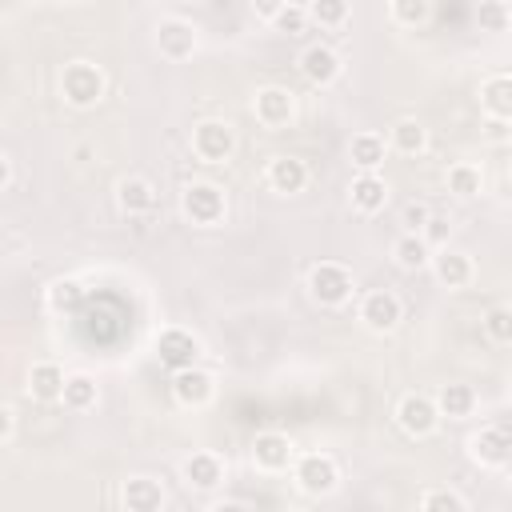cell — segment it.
Instances as JSON below:
<instances>
[{
	"label": "cell",
	"instance_id": "obj_26",
	"mask_svg": "<svg viewBox=\"0 0 512 512\" xmlns=\"http://www.w3.org/2000/svg\"><path fill=\"white\" fill-rule=\"evenodd\" d=\"M388 144L404 156H420L428 148V128L420 120H396L392 132H388Z\"/></svg>",
	"mask_w": 512,
	"mask_h": 512
},
{
	"label": "cell",
	"instance_id": "obj_27",
	"mask_svg": "<svg viewBox=\"0 0 512 512\" xmlns=\"http://www.w3.org/2000/svg\"><path fill=\"white\" fill-rule=\"evenodd\" d=\"M392 256H396V264H400V268L416 272V268H424V264H428L432 248H428V240H424L420 232H404V236L392 244Z\"/></svg>",
	"mask_w": 512,
	"mask_h": 512
},
{
	"label": "cell",
	"instance_id": "obj_5",
	"mask_svg": "<svg viewBox=\"0 0 512 512\" xmlns=\"http://www.w3.org/2000/svg\"><path fill=\"white\" fill-rule=\"evenodd\" d=\"M180 208H184V216L192 220V224H220L224 220V192L216 188V184H188L184 192H180Z\"/></svg>",
	"mask_w": 512,
	"mask_h": 512
},
{
	"label": "cell",
	"instance_id": "obj_21",
	"mask_svg": "<svg viewBox=\"0 0 512 512\" xmlns=\"http://www.w3.org/2000/svg\"><path fill=\"white\" fill-rule=\"evenodd\" d=\"M348 156H352V164L360 172H376L384 164V156H388V140L380 132H356L352 144H348Z\"/></svg>",
	"mask_w": 512,
	"mask_h": 512
},
{
	"label": "cell",
	"instance_id": "obj_33",
	"mask_svg": "<svg viewBox=\"0 0 512 512\" xmlns=\"http://www.w3.org/2000/svg\"><path fill=\"white\" fill-rule=\"evenodd\" d=\"M272 24L280 28V32H288V36H300L304 28H308V8H300V4H284L276 16H272Z\"/></svg>",
	"mask_w": 512,
	"mask_h": 512
},
{
	"label": "cell",
	"instance_id": "obj_20",
	"mask_svg": "<svg viewBox=\"0 0 512 512\" xmlns=\"http://www.w3.org/2000/svg\"><path fill=\"white\" fill-rule=\"evenodd\" d=\"M268 184L276 188V192H304V184H308V164L300 160V156H276L272 164H268Z\"/></svg>",
	"mask_w": 512,
	"mask_h": 512
},
{
	"label": "cell",
	"instance_id": "obj_39",
	"mask_svg": "<svg viewBox=\"0 0 512 512\" xmlns=\"http://www.w3.org/2000/svg\"><path fill=\"white\" fill-rule=\"evenodd\" d=\"M12 428H16V416H12V408H8V404H0V440H8V436H12Z\"/></svg>",
	"mask_w": 512,
	"mask_h": 512
},
{
	"label": "cell",
	"instance_id": "obj_37",
	"mask_svg": "<svg viewBox=\"0 0 512 512\" xmlns=\"http://www.w3.org/2000/svg\"><path fill=\"white\" fill-rule=\"evenodd\" d=\"M428 216H432V212H428L424 204H408V208H404V228H408V232H420Z\"/></svg>",
	"mask_w": 512,
	"mask_h": 512
},
{
	"label": "cell",
	"instance_id": "obj_28",
	"mask_svg": "<svg viewBox=\"0 0 512 512\" xmlns=\"http://www.w3.org/2000/svg\"><path fill=\"white\" fill-rule=\"evenodd\" d=\"M444 184H448V192H456V196H464V200H468V196H480L484 176H480V168H476V164L460 160V164H452V168H448Z\"/></svg>",
	"mask_w": 512,
	"mask_h": 512
},
{
	"label": "cell",
	"instance_id": "obj_25",
	"mask_svg": "<svg viewBox=\"0 0 512 512\" xmlns=\"http://www.w3.org/2000/svg\"><path fill=\"white\" fill-rule=\"evenodd\" d=\"M60 404L72 408V412H88V408L96 404V380H92L88 372H72V376H64Z\"/></svg>",
	"mask_w": 512,
	"mask_h": 512
},
{
	"label": "cell",
	"instance_id": "obj_29",
	"mask_svg": "<svg viewBox=\"0 0 512 512\" xmlns=\"http://www.w3.org/2000/svg\"><path fill=\"white\" fill-rule=\"evenodd\" d=\"M48 304H52L56 312H76V308L84 304V284H80V280H72V276L56 280V284L48 288Z\"/></svg>",
	"mask_w": 512,
	"mask_h": 512
},
{
	"label": "cell",
	"instance_id": "obj_7",
	"mask_svg": "<svg viewBox=\"0 0 512 512\" xmlns=\"http://www.w3.org/2000/svg\"><path fill=\"white\" fill-rule=\"evenodd\" d=\"M252 112H256V120L264 128H284L296 116V96L288 88H280V84H268V88H260L252 96Z\"/></svg>",
	"mask_w": 512,
	"mask_h": 512
},
{
	"label": "cell",
	"instance_id": "obj_8",
	"mask_svg": "<svg viewBox=\"0 0 512 512\" xmlns=\"http://www.w3.org/2000/svg\"><path fill=\"white\" fill-rule=\"evenodd\" d=\"M196 356H200V340H196L188 328H164V332L156 336V360H160L168 372L196 364Z\"/></svg>",
	"mask_w": 512,
	"mask_h": 512
},
{
	"label": "cell",
	"instance_id": "obj_32",
	"mask_svg": "<svg viewBox=\"0 0 512 512\" xmlns=\"http://www.w3.org/2000/svg\"><path fill=\"white\" fill-rule=\"evenodd\" d=\"M388 8H392V20H396V24H404V28L424 24V20H428V12H432V4H428V0H388Z\"/></svg>",
	"mask_w": 512,
	"mask_h": 512
},
{
	"label": "cell",
	"instance_id": "obj_4",
	"mask_svg": "<svg viewBox=\"0 0 512 512\" xmlns=\"http://www.w3.org/2000/svg\"><path fill=\"white\" fill-rule=\"evenodd\" d=\"M232 148H236L232 124H224V120H200V124L192 128V152H196V160H204V164H224V160L232 156Z\"/></svg>",
	"mask_w": 512,
	"mask_h": 512
},
{
	"label": "cell",
	"instance_id": "obj_15",
	"mask_svg": "<svg viewBox=\"0 0 512 512\" xmlns=\"http://www.w3.org/2000/svg\"><path fill=\"white\" fill-rule=\"evenodd\" d=\"M156 48H160V56H168V60H184V56L196 52V28H192L188 20H160V28H156Z\"/></svg>",
	"mask_w": 512,
	"mask_h": 512
},
{
	"label": "cell",
	"instance_id": "obj_14",
	"mask_svg": "<svg viewBox=\"0 0 512 512\" xmlns=\"http://www.w3.org/2000/svg\"><path fill=\"white\" fill-rule=\"evenodd\" d=\"M428 264H432V272H436V280L444 284V288H464V284H472V256L468 252H460V248H440L436 256H428Z\"/></svg>",
	"mask_w": 512,
	"mask_h": 512
},
{
	"label": "cell",
	"instance_id": "obj_10",
	"mask_svg": "<svg viewBox=\"0 0 512 512\" xmlns=\"http://www.w3.org/2000/svg\"><path fill=\"white\" fill-rule=\"evenodd\" d=\"M400 316H404V308H400V300H396L388 288L364 292V300H360V320H364V328H372V332H392V328L400 324Z\"/></svg>",
	"mask_w": 512,
	"mask_h": 512
},
{
	"label": "cell",
	"instance_id": "obj_30",
	"mask_svg": "<svg viewBox=\"0 0 512 512\" xmlns=\"http://www.w3.org/2000/svg\"><path fill=\"white\" fill-rule=\"evenodd\" d=\"M416 508L420 512H464L468 500L460 492H452V488H428V492H420Z\"/></svg>",
	"mask_w": 512,
	"mask_h": 512
},
{
	"label": "cell",
	"instance_id": "obj_35",
	"mask_svg": "<svg viewBox=\"0 0 512 512\" xmlns=\"http://www.w3.org/2000/svg\"><path fill=\"white\" fill-rule=\"evenodd\" d=\"M480 28L504 32L508 28V4L504 0H480Z\"/></svg>",
	"mask_w": 512,
	"mask_h": 512
},
{
	"label": "cell",
	"instance_id": "obj_16",
	"mask_svg": "<svg viewBox=\"0 0 512 512\" xmlns=\"http://www.w3.org/2000/svg\"><path fill=\"white\" fill-rule=\"evenodd\" d=\"M300 72H304L308 84H320L324 88V84H332L340 76V56L328 44H312V48L300 52Z\"/></svg>",
	"mask_w": 512,
	"mask_h": 512
},
{
	"label": "cell",
	"instance_id": "obj_22",
	"mask_svg": "<svg viewBox=\"0 0 512 512\" xmlns=\"http://www.w3.org/2000/svg\"><path fill=\"white\" fill-rule=\"evenodd\" d=\"M116 200H120V208H124L128 216H144V212L156 208V188H152V180H144V176H128V180H120Z\"/></svg>",
	"mask_w": 512,
	"mask_h": 512
},
{
	"label": "cell",
	"instance_id": "obj_18",
	"mask_svg": "<svg viewBox=\"0 0 512 512\" xmlns=\"http://www.w3.org/2000/svg\"><path fill=\"white\" fill-rule=\"evenodd\" d=\"M348 196H352V208H360V212H380L384 204H388V184H384V176H376V172H360L352 184H348Z\"/></svg>",
	"mask_w": 512,
	"mask_h": 512
},
{
	"label": "cell",
	"instance_id": "obj_38",
	"mask_svg": "<svg viewBox=\"0 0 512 512\" xmlns=\"http://www.w3.org/2000/svg\"><path fill=\"white\" fill-rule=\"evenodd\" d=\"M288 0H252V8H256V16H264V20H272L280 8H284Z\"/></svg>",
	"mask_w": 512,
	"mask_h": 512
},
{
	"label": "cell",
	"instance_id": "obj_36",
	"mask_svg": "<svg viewBox=\"0 0 512 512\" xmlns=\"http://www.w3.org/2000/svg\"><path fill=\"white\" fill-rule=\"evenodd\" d=\"M448 232H452V224H448L444 216H428L424 228H420V236L428 240V248H436V244L444 248V244H448Z\"/></svg>",
	"mask_w": 512,
	"mask_h": 512
},
{
	"label": "cell",
	"instance_id": "obj_24",
	"mask_svg": "<svg viewBox=\"0 0 512 512\" xmlns=\"http://www.w3.org/2000/svg\"><path fill=\"white\" fill-rule=\"evenodd\" d=\"M432 400H436V412L448 416V420H464V416H472V408H476V392H472L468 384H444Z\"/></svg>",
	"mask_w": 512,
	"mask_h": 512
},
{
	"label": "cell",
	"instance_id": "obj_13",
	"mask_svg": "<svg viewBox=\"0 0 512 512\" xmlns=\"http://www.w3.org/2000/svg\"><path fill=\"white\" fill-rule=\"evenodd\" d=\"M180 472H184V484L196 488V492H212V488L224 484V460L216 452H192V456H184Z\"/></svg>",
	"mask_w": 512,
	"mask_h": 512
},
{
	"label": "cell",
	"instance_id": "obj_11",
	"mask_svg": "<svg viewBox=\"0 0 512 512\" xmlns=\"http://www.w3.org/2000/svg\"><path fill=\"white\" fill-rule=\"evenodd\" d=\"M172 396H176V404H184V408H204V404L216 396V384H212V376H208L204 368L188 364V368H176V372H172Z\"/></svg>",
	"mask_w": 512,
	"mask_h": 512
},
{
	"label": "cell",
	"instance_id": "obj_3",
	"mask_svg": "<svg viewBox=\"0 0 512 512\" xmlns=\"http://www.w3.org/2000/svg\"><path fill=\"white\" fill-rule=\"evenodd\" d=\"M292 476H296V488L308 492V496H328L336 484H340V468L328 452H304L292 460Z\"/></svg>",
	"mask_w": 512,
	"mask_h": 512
},
{
	"label": "cell",
	"instance_id": "obj_9",
	"mask_svg": "<svg viewBox=\"0 0 512 512\" xmlns=\"http://www.w3.org/2000/svg\"><path fill=\"white\" fill-rule=\"evenodd\" d=\"M252 460L260 472H288L296 460V444L288 432H260L252 440Z\"/></svg>",
	"mask_w": 512,
	"mask_h": 512
},
{
	"label": "cell",
	"instance_id": "obj_17",
	"mask_svg": "<svg viewBox=\"0 0 512 512\" xmlns=\"http://www.w3.org/2000/svg\"><path fill=\"white\" fill-rule=\"evenodd\" d=\"M120 500H124L128 512H160L164 508V488L152 476H132V480H124Z\"/></svg>",
	"mask_w": 512,
	"mask_h": 512
},
{
	"label": "cell",
	"instance_id": "obj_1",
	"mask_svg": "<svg viewBox=\"0 0 512 512\" xmlns=\"http://www.w3.org/2000/svg\"><path fill=\"white\" fill-rule=\"evenodd\" d=\"M104 88H108V80H104V72H100L92 60H72V64H64V72H60V92H64V100H68L72 108H92V104H100Z\"/></svg>",
	"mask_w": 512,
	"mask_h": 512
},
{
	"label": "cell",
	"instance_id": "obj_2",
	"mask_svg": "<svg viewBox=\"0 0 512 512\" xmlns=\"http://www.w3.org/2000/svg\"><path fill=\"white\" fill-rule=\"evenodd\" d=\"M352 288H356V284H352V272H348L344 264H336V260H320V264L308 272V292H312V300L324 304V308L348 304Z\"/></svg>",
	"mask_w": 512,
	"mask_h": 512
},
{
	"label": "cell",
	"instance_id": "obj_40",
	"mask_svg": "<svg viewBox=\"0 0 512 512\" xmlns=\"http://www.w3.org/2000/svg\"><path fill=\"white\" fill-rule=\"evenodd\" d=\"M8 180H12V164H8V156L0 152V188H4Z\"/></svg>",
	"mask_w": 512,
	"mask_h": 512
},
{
	"label": "cell",
	"instance_id": "obj_19",
	"mask_svg": "<svg viewBox=\"0 0 512 512\" xmlns=\"http://www.w3.org/2000/svg\"><path fill=\"white\" fill-rule=\"evenodd\" d=\"M480 108L492 116V120H508L512 116V80L504 76V72H496V76H488L484 84H480Z\"/></svg>",
	"mask_w": 512,
	"mask_h": 512
},
{
	"label": "cell",
	"instance_id": "obj_12",
	"mask_svg": "<svg viewBox=\"0 0 512 512\" xmlns=\"http://www.w3.org/2000/svg\"><path fill=\"white\" fill-rule=\"evenodd\" d=\"M468 452H472V460L480 468H504L508 456H512V440H508V432L500 424H488L468 440Z\"/></svg>",
	"mask_w": 512,
	"mask_h": 512
},
{
	"label": "cell",
	"instance_id": "obj_34",
	"mask_svg": "<svg viewBox=\"0 0 512 512\" xmlns=\"http://www.w3.org/2000/svg\"><path fill=\"white\" fill-rule=\"evenodd\" d=\"M484 328H488V336L496 340V344H508L512 340V312L500 304V308H492L488 316H484Z\"/></svg>",
	"mask_w": 512,
	"mask_h": 512
},
{
	"label": "cell",
	"instance_id": "obj_6",
	"mask_svg": "<svg viewBox=\"0 0 512 512\" xmlns=\"http://www.w3.org/2000/svg\"><path fill=\"white\" fill-rule=\"evenodd\" d=\"M396 420H400V428H404L408 436H432L436 424H440V412H436V400H432V396L408 392V396H400V404H396Z\"/></svg>",
	"mask_w": 512,
	"mask_h": 512
},
{
	"label": "cell",
	"instance_id": "obj_23",
	"mask_svg": "<svg viewBox=\"0 0 512 512\" xmlns=\"http://www.w3.org/2000/svg\"><path fill=\"white\" fill-rule=\"evenodd\" d=\"M60 388H64V368L56 360H40L32 364L28 372V392L36 400H60Z\"/></svg>",
	"mask_w": 512,
	"mask_h": 512
},
{
	"label": "cell",
	"instance_id": "obj_31",
	"mask_svg": "<svg viewBox=\"0 0 512 512\" xmlns=\"http://www.w3.org/2000/svg\"><path fill=\"white\" fill-rule=\"evenodd\" d=\"M344 20H348V0H312L308 4V24L340 28Z\"/></svg>",
	"mask_w": 512,
	"mask_h": 512
}]
</instances>
